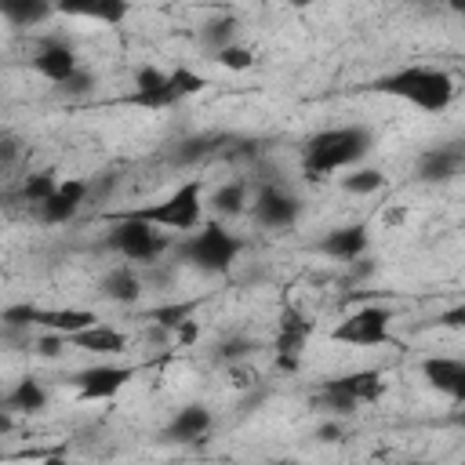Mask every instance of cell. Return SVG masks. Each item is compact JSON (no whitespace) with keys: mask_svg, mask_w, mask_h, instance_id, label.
Instances as JSON below:
<instances>
[{"mask_svg":"<svg viewBox=\"0 0 465 465\" xmlns=\"http://www.w3.org/2000/svg\"><path fill=\"white\" fill-rule=\"evenodd\" d=\"M171 84H174L178 98L185 102V98H193V94H200V91L207 87V76H200V73L189 69V65H174V69H171Z\"/></svg>","mask_w":465,"mask_h":465,"instance_id":"f546056e","label":"cell"},{"mask_svg":"<svg viewBox=\"0 0 465 465\" xmlns=\"http://www.w3.org/2000/svg\"><path fill=\"white\" fill-rule=\"evenodd\" d=\"M222 69H232V73H247L251 65H254V51L243 44V40H236V44H229V47H222V51H214L211 54Z\"/></svg>","mask_w":465,"mask_h":465,"instance_id":"f1b7e54d","label":"cell"},{"mask_svg":"<svg viewBox=\"0 0 465 465\" xmlns=\"http://www.w3.org/2000/svg\"><path fill=\"white\" fill-rule=\"evenodd\" d=\"M94 84H98V76L91 73V69H76L65 84H58L54 91H62V94H69V98H84V94H91L94 91Z\"/></svg>","mask_w":465,"mask_h":465,"instance_id":"4dcf8cb0","label":"cell"},{"mask_svg":"<svg viewBox=\"0 0 465 465\" xmlns=\"http://www.w3.org/2000/svg\"><path fill=\"white\" fill-rule=\"evenodd\" d=\"M4 407L7 411H15V414H40L44 407H47V385L40 381V378H33V374H25V378H18L7 392H4Z\"/></svg>","mask_w":465,"mask_h":465,"instance_id":"7402d4cb","label":"cell"},{"mask_svg":"<svg viewBox=\"0 0 465 465\" xmlns=\"http://www.w3.org/2000/svg\"><path fill=\"white\" fill-rule=\"evenodd\" d=\"M33 69L47 80V84H65L76 69H80V58H76V51L65 44V40H58V36H44L40 44H36V51H33Z\"/></svg>","mask_w":465,"mask_h":465,"instance_id":"2e32d148","label":"cell"},{"mask_svg":"<svg viewBox=\"0 0 465 465\" xmlns=\"http://www.w3.org/2000/svg\"><path fill=\"white\" fill-rule=\"evenodd\" d=\"M425 385L450 403H465V356H425L418 363Z\"/></svg>","mask_w":465,"mask_h":465,"instance_id":"4fadbf2b","label":"cell"},{"mask_svg":"<svg viewBox=\"0 0 465 465\" xmlns=\"http://www.w3.org/2000/svg\"><path fill=\"white\" fill-rule=\"evenodd\" d=\"M450 421H454V425H461V429H465V403H458V411H454V414H450Z\"/></svg>","mask_w":465,"mask_h":465,"instance_id":"e575fe53","label":"cell"},{"mask_svg":"<svg viewBox=\"0 0 465 465\" xmlns=\"http://www.w3.org/2000/svg\"><path fill=\"white\" fill-rule=\"evenodd\" d=\"M461 171H465V138L429 145V149L418 156V163H414V178L425 182V185H447V182H454Z\"/></svg>","mask_w":465,"mask_h":465,"instance_id":"30bf717a","label":"cell"},{"mask_svg":"<svg viewBox=\"0 0 465 465\" xmlns=\"http://www.w3.org/2000/svg\"><path fill=\"white\" fill-rule=\"evenodd\" d=\"M109 222H113V229L102 236V243H105V251H113L127 262L153 265L171 247V240L160 232V225H149V222L131 218V214H109Z\"/></svg>","mask_w":465,"mask_h":465,"instance_id":"8992f818","label":"cell"},{"mask_svg":"<svg viewBox=\"0 0 465 465\" xmlns=\"http://www.w3.org/2000/svg\"><path fill=\"white\" fill-rule=\"evenodd\" d=\"M432 327H440V331H461V334H465V302H461V305H450V309H443V312H436V316H432Z\"/></svg>","mask_w":465,"mask_h":465,"instance_id":"1f68e13d","label":"cell"},{"mask_svg":"<svg viewBox=\"0 0 465 465\" xmlns=\"http://www.w3.org/2000/svg\"><path fill=\"white\" fill-rule=\"evenodd\" d=\"M218 145H222L218 134H196V138L178 142V149L171 153V160H174V163H200V160H207L211 153H218Z\"/></svg>","mask_w":465,"mask_h":465,"instance_id":"484cf974","label":"cell"},{"mask_svg":"<svg viewBox=\"0 0 465 465\" xmlns=\"http://www.w3.org/2000/svg\"><path fill=\"white\" fill-rule=\"evenodd\" d=\"M392 320L396 312L381 302H367L360 309H352L349 316H341L331 327V341L338 345H356V349H378V345H392Z\"/></svg>","mask_w":465,"mask_h":465,"instance_id":"52a82bcc","label":"cell"},{"mask_svg":"<svg viewBox=\"0 0 465 465\" xmlns=\"http://www.w3.org/2000/svg\"><path fill=\"white\" fill-rule=\"evenodd\" d=\"M367 247H371V229H367V222H349V225L331 229V232L316 243V254H323V258H331V262L352 265V262H360V258L367 254Z\"/></svg>","mask_w":465,"mask_h":465,"instance_id":"9a60e30c","label":"cell"},{"mask_svg":"<svg viewBox=\"0 0 465 465\" xmlns=\"http://www.w3.org/2000/svg\"><path fill=\"white\" fill-rule=\"evenodd\" d=\"M98 291H102V298H109L116 305H138L142 294H145V283H142V276L131 265H116V269H109L102 276Z\"/></svg>","mask_w":465,"mask_h":465,"instance_id":"44dd1931","label":"cell"},{"mask_svg":"<svg viewBox=\"0 0 465 465\" xmlns=\"http://www.w3.org/2000/svg\"><path fill=\"white\" fill-rule=\"evenodd\" d=\"M207 207L214 218H240L251 207V185L243 178H229L207 193Z\"/></svg>","mask_w":465,"mask_h":465,"instance_id":"ffe728a7","label":"cell"},{"mask_svg":"<svg viewBox=\"0 0 465 465\" xmlns=\"http://www.w3.org/2000/svg\"><path fill=\"white\" fill-rule=\"evenodd\" d=\"M418 4H425V0H418Z\"/></svg>","mask_w":465,"mask_h":465,"instance_id":"8d00e7d4","label":"cell"},{"mask_svg":"<svg viewBox=\"0 0 465 465\" xmlns=\"http://www.w3.org/2000/svg\"><path fill=\"white\" fill-rule=\"evenodd\" d=\"M258 349H262V345H258L251 334H229V338L218 341V352H214V356H218L222 363H229V367H240V363L251 360Z\"/></svg>","mask_w":465,"mask_h":465,"instance_id":"4316f807","label":"cell"},{"mask_svg":"<svg viewBox=\"0 0 465 465\" xmlns=\"http://www.w3.org/2000/svg\"><path fill=\"white\" fill-rule=\"evenodd\" d=\"M0 11H4V18H7V25H15V29H33V25L47 22L58 7H54V0H0Z\"/></svg>","mask_w":465,"mask_h":465,"instance_id":"603a6c76","label":"cell"},{"mask_svg":"<svg viewBox=\"0 0 465 465\" xmlns=\"http://www.w3.org/2000/svg\"><path fill=\"white\" fill-rule=\"evenodd\" d=\"M87 196H91V182L87 178H62L58 189L36 207V214H40L44 225H65V222H73L80 214Z\"/></svg>","mask_w":465,"mask_h":465,"instance_id":"5bb4252c","label":"cell"},{"mask_svg":"<svg viewBox=\"0 0 465 465\" xmlns=\"http://www.w3.org/2000/svg\"><path fill=\"white\" fill-rule=\"evenodd\" d=\"M447 4V11H454V15H465V0H443Z\"/></svg>","mask_w":465,"mask_h":465,"instance_id":"836d02e7","label":"cell"},{"mask_svg":"<svg viewBox=\"0 0 465 465\" xmlns=\"http://www.w3.org/2000/svg\"><path fill=\"white\" fill-rule=\"evenodd\" d=\"M367 91L407 102L421 113H443L454 102V76L440 65H400L367 84Z\"/></svg>","mask_w":465,"mask_h":465,"instance_id":"6da1fadb","label":"cell"},{"mask_svg":"<svg viewBox=\"0 0 465 465\" xmlns=\"http://www.w3.org/2000/svg\"><path fill=\"white\" fill-rule=\"evenodd\" d=\"M251 211L262 229H291L302 218V200L291 189H283L280 182H265V185H258Z\"/></svg>","mask_w":465,"mask_h":465,"instance_id":"9c48e42d","label":"cell"},{"mask_svg":"<svg viewBox=\"0 0 465 465\" xmlns=\"http://www.w3.org/2000/svg\"><path fill=\"white\" fill-rule=\"evenodd\" d=\"M240 40V18L236 15H222V18H211L207 25H203V33H200V44L214 54V51H222V47H229V44H236Z\"/></svg>","mask_w":465,"mask_h":465,"instance_id":"d4e9b609","label":"cell"},{"mask_svg":"<svg viewBox=\"0 0 465 465\" xmlns=\"http://www.w3.org/2000/svg\"><path fill=\"white\" fill-rule=\"evenodd\" d=\"M54 7L65 18H84L102 25H120L131 15V0H54Z\"/></svg>","mask_w":465,"mask_h":465,"instance_id":"d6986e66","label":"cell"},{"mask_svg":"<svg viewBox=\"0 0 465 465\" xmlns=\"http://www.w3.org/2000/svg\"><path fill=\"white\" fill-rule=\"evenodd\" d=\"M69 345L80 349V352H91V356L109 360V356H124V352H131V334L98 320V323H91V327L69 334Z\"/></svg>","mask_w":465,"mask_h":465,"instance_id":"ac0fdd59","label":"cell"},{"mask_svg":"<svg viewBox=\"0 0 465 465\" xmlns=\"http://www.w3.org/2000/svg\"><path fill=\"white\" fill-rule=\"evenodd\" d=\"M316 436H320V440H327V443L341 440V418H331V421H323V425L316 429Z\"/></svg>","mask_w":465,"mask_h":465,"instance_id":"d6a6232c","label":"cell"},{"mask_svg":"<svg viewBox=\"0 0 465 465\" xmlns=\"http://www.w3.org/2000/svg\"><path fill=\"white\" fill-rule=\"evenodd\" d=\"M58 174L54 171H36V174H29L25 182H22V196H25V203H33V207H40L54 189H58Z\"/></svg>","mask_w":465,"mask_h":465,"instance_id":"83f0119b","label":"cell"},{"mask_svg":"<svg viewBox=\"0 0 465 465\" xmlns=\"http://www.w3.org/2000/svg\"><path fill=\"white\" fill-rule=\"evenodd\" d=\"M109 214H131V218H142V222L171 229V232H193L203 222V178L200 174L185 178L163 200H153V203H142V207H127V211H105V218Z\"/></svg>","mask_w":465,"mask_h":465,"instance_id":"277c9868","label":"cell"},{"mask_svg":"<svg viewBox=\"0 0 465 465\" xmlns=\"http://www.w3.org/2000/svg\"><path fill=\"white\" fill-rule=\"evenodd\" d=\"M291 4H294V7H305V4H309V0H291Z\"/></svg>","mask_w":465,"mask_h":465,"instance_id":"d590c367","label":"cell"},{"mask_svg":"<svg viewBox=\"0 0 465 465\" xmlns=\"http://www.w3.org/2000/svg\"><path fill=\"white\" fill-rule=\"evenodd\" d=\"M309 334H312V320L298 305H287L280 312V327H276V341H272L276 363L283 371H294L298 367V360H302V352L309 345Z\"/></svg>","mask_w":465,"mask_h":465,"instance_id":"7c38bea8","label":"cell"},{"mask_svg":"<svg viewBox=\"0 0 465 465\" xmlns=\"http://www.w3.org/2000/svg\"><path fill=\"white\" fill-rule=\"evenodd\" d=\"M127 105H138V109H171L178 105V91L171 84V73L167 69H156V65H142L131 80V91L124 94Z\"/></svg>","mask_w":465,"mask_h":465,"instance_id":"8fae6325","label":"cell"},{"mask_svg":"<svg viewBox=\"0 0 465 465\" xmlns=\"http://www.w3.org/2000/svg\"><path fill=\"white\" fill-rule=\"evenodd\" d=\"M142 367H134V363H109V360H102V363H91V367H84V371H73L65 381L73 385V392H76V400H113V396H120L131 381H134V374H138Z\"/></svg>","mask_w":465,"mask_h":465,"instance_id":"ba28073f","label":"cell"},{"mask_svg":"<svg viewBox=\"0 0 465 465\" xmlns=\"http://www.w3.org/2000/svg\"><path fill=\"white\" fill-rule=\"evenodd\" d=\"M371 145H374V134L363 124H341V127L316 131L302 145V174L305 178H327V174L349 171V167L363 163Z\"/></svg>","mask_w":465,"mask_h":465,"instance_id":"7a4b0ae2","label":"cell"},{"mask_svg":"<svg viewBox=\"0 0 465 465\" xmlns=\"http://www.w3.org/2000/svg\"><path fill=\"white\" fill-rule=\"evenodd\" d=\"M243 240L236 232H229L222 225V218H203L185 240H178V258L200 272H211V276H225L236 258L243 254Z\"/></svg>","mask_w":465,"mask_h":465,"instance_id":"3957f363","label":"cell"},{"mask_svg":"<svg viewBox=\"0 0 465 465\" xmlns=\"http://www.w3.org/2000/svg\"><path fill=\"white\" fill-rule=\"evenodd\" d=\"M338 185H341V193H349V196H374V193H381L385 185H389V178H385V171L381 167H349L341 178H338Z\"/></svg>","mask_w":465,"mask_h":465,"instance_id":"cb8c5ba5","label":"cell"},{"mask_svg":"<svg viewBox=\"0 0 465 465\" xmlns=\"http://www.w3.org/2000/svg\"><path fill=\"white\" fill-rule=\"evenodd\" d=\"M381 392H385L381 371H349V374H338V378L320 381L312 403H316L323 414H331V418H349V414H356L360 407L378 403Z\"/></svg>","mask_w":465,"mask_h":465,"instance_id":"5b68a950","label":"cell"},{"mask_svg":"<svg viewBox=\"0 0 465 465\" xmlns=\"http://www.w3.org/2000/svg\"><path fill=\"white\" fill-rule=\"evenodd\" d=\"M214 429V411L207 403H185L178 407V414L167 421L163 429V440L178 443V447H193V443H203Z\"/></svg>","mask_w":465,"mask_h":465,"instance_id":"e0dca14e","label":"cell"}]
</instances>
